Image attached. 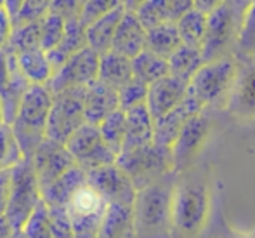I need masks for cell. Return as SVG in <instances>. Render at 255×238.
<instances>
[{"mask_svg":"<svg viewBox=\"0 0 255 238\" xmlns=\"http://www.w3.org/2000/svg\"><path fill=\"white\" fill-rule=\"evenodd\" d=\"M40 202L42 191L31 165V157H23L10 169V191L3 218L14 232H19Z\"/></svg>","mask_w":255,"mask_h":238,"instance_id":"obj_5","label":"cell"},{"mask_svg":"<svg viewBox=\"0 0 255 238\" xmlns=\"http://www.w3.org/2000/svg\"><path fill=\"white\" fill-rule=\"evenodd\" d=\"M49 221H51L52 238H73L71 223L64 207H49Z\"/></svg>","mask_w":255,"mask_h":238,"instance_id":"obj_40","label":"cell"},{"mask_svg":"<svg viewBox=\"0 0 255 238\" xmlns=\"http://www.w3.org/2000/svg\"><path fill=\"white\" fill-rule=\"evenodd\" d=\"M132 78H134L132 77V63L128 57L120 56V54L113 52V50L99 56V82L118 91L127 82H130Z\"/></svg>","mask_w":255,"mask_h":238,"instance_id":"obj_24","label":"cell"},{"mask_svg":"<svg viewBox=\"0 0 255 238\" xmlns=\"http://www.w3.org/2000/svg\"><path fill=\"white\" fill-rule=\"evenodd\" d=\"M210 214V190L200 178H184L172 188L170 226L186 238L196 237Z\"/></svg>","mask_w":255,"mask_h":238,"instance_id":"obj_1","label":"cell"},{"mask_svg":"<svg viewBox=\"0 0 255 238\" xmlns=\"http://www.w3.org/2000/svg\"><path fill=\"white\" fill-rule=\"evenodd\" d=\"M17 68L30 85H47L54 71L49 64L47 54L42 49L28 50L16 56Z\"/></svg>","mask_w":255,"mask_h":238,"instance_id":"obj_25","label":"cell"},{"mask_svg":"<svg viewBox=\"0 0 255 238\" xmlns=\"http://www.w3.org/2000/svg\"><path fill=\"white\" fill-rule=\"evenodd\" d=\"M120 110L118 106V92L115 89L108 87L106 84L96 80L84 92V115L85 124H91L98 127L106 117H110L113 111Z\"/></svg>","mask_w":255,"mask_h":238,"instance_id":"obj_19","label":"cell"},{"mask_svg":"<svg viewBox=\"0 0 255 238\" xmlns=\"http://www.w3.org/2000/svg\"><path fill=\"white\" fill-rule=\"evenodd\" d=\"M40 33H42V19L30 24H24V26L14 28L12 35L9 38V44L5 47L14 56L28 52V50H37L40 49Z\"/></svg>","mask_w":255,"mask_h":238,"instance_id":"obj_32","label":"cell"},{"mask_svg":"<svg viewBox=\"0 0 255 238\" xmlns=\"http://www.w3.org/2000/svg\"><path fill=\"white\" fill-rule=\"evenodd\" d=\"M99 73V56L89 47L78 50L66 63L52 75L45 87L51 94L70 91V89H85L98 80Z\"/></svg>","mask_w":255,"mask_h":238,"instance_id":"obj_11","label":"cell"},{"mask_svg":"<svg viewBox=\"0 0 255 238\" xmlns=\"http://www.w3.org/2000/svg\"><path fill=\"white\" fill-rule=\"evenodd\" d=\"M236 238H252V237H236Z\"/></svg>","mask_w":255,"mask_h":238,"instance_id":"obj_47","label":"cell"},{"mask_svg":"<svg viewBox=\"0 0 255 238\" xmlns=\"http://www.w3.org/2000/svg\"><path fill=\"white\" fill-rule=\"evenodd\" d=\"M118 2H104V0H89V2L80 3V10H78V21L84 28L98 21L99 17L104 16L108 10H111Z\"/></svg>","mask_w":255,"mask_h":238,"instance_id":"obj_39","label":"cell"},{"mask_svg":"<svg viewBox=\"0 0 255 238\" xmlns=\"http://www.w3.org/2000/svg\"><path fill=\"white\" fill-rule=\"evenodd\" d=\"M153 144V118L146 104L125 111V139L120 153Z\"/></svg>","mask_w":255,"mask_h":238,"instance_id":"obj_20","label":"cell"},{"mask_svg":"<svg viewBox=\"0 0 255 238\" xmlns=\"http://www.w3.org/2000/svg\"><path fill=\"white\" fill-rule=\"evenodd\" d=\"M168 64V75L184 80L189 84L193 75L203 66V57L198 49L188 47V45H181L170 57L167 59Z\"/></svg>","mask_w":255,"mask_h":238,"instance_id":"obj_28","label":"cell"},{"mask_svg":"<svg viewBox=\"0 0 255 238\" xmlns=\"http://www.w3.org/2000/svg\"><path fill=\"white\" fill-rule=\"evenodd\" d=\"M21 158H23V153L14 139L10 127L2 125L0 127V171L12 169Z\"/></svg>","mask_w":255,"mask_h":238,"instance_id":"obj_37","label":"cell"},{"mask_svg":"<svg viewBox=\"0 0 255 238\" xmlns=\"http://www.w3.org/2000/svg\"><path fill=\"white\" fill-rule=\"evenodd\" d=\"M210 131V120L203 113L188 118L170 148V162L174 171H182L200 153Z\"/></svg>","mask_w":255,"mask_h":238,"instance_id":"obj_15","label":"cell"},{"mask_svg":"<svg viewBox=\"0 0 255 238\" xmlns=\"http://www.w3.org/2000/svg\"><path fill=\"white\" fill-rule=\"evenodd\" d=\"M226 108L238 120H255V54L238 63Z\"/></svg>","mask_w":255,"mask_h":238,"instance_id":"obj_12","label":"cell"},{"mask_svg":"<svg viewBox=\"0 0 255 238\" xmlns=\"http://www.w3.org/2000/svg\"><path fill=\"white\" fill-rule=\"evenodd\" d=\"M177 28L179 38H181L182 45H188L193 49H202L203 37H205V28H207V16L191 7L181 19L175 23Z\"/></svg>","mask_w":255,"mask_h":238,"instance_id":"obj_30","label":"cell"},{"mask_svg":"<svg viewBox=\"0 0 255 238\" xmlns=\"http://www.w3.org/2000/svg\"><path fill=\"white\" fill-rule=\"evenodd\" d=\"M125 7L135 14L137 21L141 23V26L146 31L153 30V28L160 26V24L172 23L167 0H148V2H135V3L125 2Z\"/></svg>","mask_w":255,"mask_h":238,"instance_id":"obj_29","label":"cell"},{"mask_svg":"<svg viewBox=\"0 0 255 238\" xmlns=\"http://www.w3.org/2000/svg\"><path fill=\"white\" fill-rule=\"evenodd\" d=\"M174 185L153 181L135 191L132 216L135 235H151L170 226V200Z\"/></svg>","mask_w":255,"mask_h":238,"instance_id":"obj_4","label":"cell"},{"mask_svg":"<svg viewBox=\"0 0 255 238\" xmlns=\"http://www.w3.org/2000/svg\"><path fill=\"white\" fill-rule=\"evenodd\" d=\"M117 165L130 178L135 190L158 181L160 176L172 169L170 151L156 148L154 144L139 148V150L120 153L117 158Z\"/></svg>","mask_w":255,"mask_h":238,"instance_id":"obj_10","label":"cell"},{"mask_svg":"<svg viewBox=\"0 0 255 238\" xmlns=\"http://www.w3.org/2000/svg\"><path fill=\"white\" fill-rule=\"evenodd\" d=\"M2 125H7V124H5V115H3L2 101H0V127H2Z\"/></svg>","mask_w":255,"mask_h":238,"instance_id":"obj_45","label":"cell"},{"mask_svg":"<svg viewBox=\"0 0 255 238\" xmlns=\"http://www.w3.org/2000/svg\"><path fill=\"white\" fill-rule=\"evenodd\" d=\"M188 92V82L167 75L158 82L148 85V96H146V108L153 120L167 115L174 108L181 104Z\"/></svg>","mask_w":255,"mask_h":238,"instance_id":"obj_17","label":"cell"},{"mask_svg":"<svg viewBox=\"0 0 255 238\" xmlns=\"http://www.w3.org/2000/svg\"><path fill=\"white\" fill-rule=\"evenodd\" d=\"M132 63V77L135 80L142 82L144 85H151L158 82L160 78L168 75V64L167 59L156 56V54L149 52V50H142L141 54L130 59Z\"/></svg>","mask_w":255,"mask_h":238,"instance_id":"obj_26","label":"cell"},{"mask_svg":"<svg viewBox=\"0 0 255 238\" xmlns=\"http://www.w3.org/2000/svg\"><path fill=\"white\" fill-rule=\"evenodd\" d=\"M181 45V38H179L177 28L174 23L160 24V26L146 31V50L163 57V59H168Z\"/></svg>","mask_w":255,"mask_h":238,"instance_id":"obj_27","label":"cell"},{"mask_svg":"<svg viewBox=\"0 0 255 238\" xmlns=\"http://www.w3.org/2000/svg\"><path fill=\"white\" fill-rule=\"evenodd\" d=\"M14 28L44 19L49 12V2H3Z\"/></svg>","mask_w":255,"mask_h":238,"instance_id":"obj_31","label":"cell"},{"mask_svg":"<svg viewBox=\"0 0 255 238\" xmlns=\"http://www.w3.org/2000/svg\"><path fill=\"white\" fill-rule=\"evenodd\" d=\"M118 106L122 111H127L130 108L142 106L146 104V96H148V85H144L142 82L132 78L130 82L118 89Z\"/></svg>","mask_w":255,"mask_h":238,"instance_id":"obj_38","label":"cell"},{"mask_svg":"<svg viewBox=\"0 0 255 238\" xmlns=\"http://www.w3.org/2000/svg\"><path fill=\"white\" fill-rule=\"evenodd\" d=\"M236 47L243 56L255 54V2L247 3L238 40H236Z\"/></svg>","mask_w":255,"mask_h":238,"instance_id":"obj_36","label":"cell"},{"mask_svg":"<svg viewBox=\"0 0 255 238\" xmlns=\"http://www.w3.org/2000/svg\"><path fill=\"white\" fill-rule=\"evenodd\" d=\"M84 92L85 89H70L52 94L45 138L54 143L64 144L77 129L85 124Z\"/></svg>","mask_w":255,"mask_h":238,"instance_id":"obj_7","label":"cell"},{"mask_svg":"<svg viewBox=\"0 0 255 238\" xmlns=\"http://www.w3.org/2000/svg\"><path fill=\"white\" fill-rule=\"evenodd\" d=\"M134 216L132 207L124 204H108L103 216L99 238H134Z\"/></svg>","mask_w":255,"mask_h":238,"instance_id":"obj_23","label":"cell"},{"mask_svg":"<svg viewBox=\"0 0 255 238\" xmlns=\"http://www.w3.org/2000/svg\"><path fill=\"white\" fill-rule=\"evenodd\" d=\"M217 5H219V2H193V7H195L198 12L205 14V16H208Z\"/></svg>","mask_w":255,"mask_h":238,"instance_id":"obj_43","label":"cell"},{"mask_svg":"<svg viewBox=\"0 0 255 238\" xmlns=\"http://www.w3.org/2000/svg\"><path fill=\"white\" fill-rule=\"evenodd\" d=\"M14 230L10 228V225L7 223V219L3 216H0V238H10Z\"/></svg>","mask_w":255,"mask_h":238,"instance_id":"obj_44","label":"cell"},{"mask_svg":"<svg viewBox=\"0 0 255 238\" xmlns=\"http://www.w3.org/2000/svg\"><path fill=\"white\" fill-rule=\"evenodd\" d=\"M106 205L98 191L87 183L78 188L66 205L73 238H99Z\"/></svg>","mask_w":255,"mask_h":238,"instance_id":"obj_9","label":"cell"},{"mask_svg":"<svg viewBox=\"0 0 255 238\" xmlns=\"http://www.w3.org/2000/svg\"><path fill=\"white\" fill-rule=\"evenodd\" d=\"M12 35V23L5 10L3 2H0V49H3L9 44V38Z\"/></svg>","mask_w":255,"mask_h":238,"instance_id":"obj_42","label":"cell"},{"mask_svg":"<svg viewBox=\"0 0 255 238\" xmlns=\"http://www.w3.org/2000/svg\"><path fill=\"white\" fill-rule=\"evenodd\" d=\"M85 174H87V185L98 191L106 204H124L132 207L137 190L130 178L117 164L104 165Z\"/></svg>","mask_w":255,"mask_h":238,"instance_id":"obj_13","label":"cell"},{"mask_svg":"<svg viewBox=\"0 0 255 238\" xmlns=\"http://www.w3.org/2000/svg\"><path fill=\"white\" fill-rule=\"evenodd\" d=\"M124 14H125V2H118L113 9L108 10V12L99 17L98 21L89 24V26L85 28V42H87V47L91 50H94L98 56H103V54L110 52L115 31H117V26Z\"/></svg>","mask_w":255,"mask_h":238,"instance_id":"obj_21","label":"cell"},{"mask_svg":"<svg viewBox=\"0 0 255 238\" xmlns=\"http://www.w3.org/2000/svg\"><path fill=\"white\" fill-rule=\"evenodd\" d=\"M198 113H203V108L189 92H186L184 99L181 101L177 108L153 120V144L160 150L170 151L184 122Z\"/></svg>","mask_w":255,"mask_h":238,"instance_id":"obj_16","label":"cell"},{"mask_svg":"<svg viewBox=\"0 0 255 238\" xmlns=\"http://www.w3.org/2000/svg\"><path fill=\"white\" fill-rule=\"evenodd\" d=\"M64 33V19L57 14L49 10L42 19V33H40V49L44 52H51L59 45Z\"/></svg>","mask_w":255,"mask_h":238,"instance_id":"obj_35","label":"cell"},{"mask_svg":"<svg viewBox=\"0 0 255 238\" xmlns=\"http://www.w3.org/2000/svg\"><path fill=\"white\" fill-rule=\"evenodd\" d=\"M247 3L249 2H219L207 16V28L200 49L203 63L231 56L229 50L238 40Z\"/></svg>","mask_w":255,"mask_h":238,"instance_id":"obj_3","label":"cell"},{"mask_svg":"<svg viewBox=\"0 0 255 238\" xmlns=\"http://www.w3.org/2000/svg\"><path fill=\"white\" fill-rule=\"evenodd\" d=\"M10 238H23V235H21V232H12Z\"/></svg>","mask_w":255,"mask_h":238,"instance_id":"obj_46","label":"cell"},{"mask_svg":"<svg viewBox=\"0 0 255 238\" xmlns=\"http://www.w3.org/2000/svg\"><path fill=\"white\" fill-rule=\"evenodd\" d=\"M64 148L71 155L75 165L84 172H91L104 165L117 164L118 155L103 141L96 125L84 124L64 143Z\"/></svg>","mask_w":255,"mask_h":238,"instance_id":"obj_8","label":"cell"},{"mask_svg":"<svg viewBox=\"0 0 255 238\" xmlns=\"http://www.w3.org/2000/svg\"><path fill=\"white\" fill-rule=\"evenodd\" d=\"M31 165H33L40 191H44L59 176H63L71 167H75V162L64 148V144L54 143L45 138L31 155Z\"/></svg>","mask_w":255,"mask_h":238,"instance_id":"obj_14","label":"cell"},{"mask_svg":"<svg viewBox=\"0 0 255 238\" xmlns=\"http://www.w3.org/2000/svg\"><path fill=\"white\" fill-rule=\"evenodd\" d=\"M103 141L117 155H120L125 139V111L117 110L98 125Z\"/></svg>","mask_w":255,"mask_h":238,"instance_id":"obj_33","label":"cell"},{"mask_svg":"<svg viewBox=\"0 0 255 238\" xmlns=\"http://www.w3.org/2000/svg\"><path fill=\"white\" fill-rule=\"evenodd\" d=\"M87 183V174L82 171L80 167H71L70 171H66L63 176L56 179L51 186H47L42 191V200L45 202V205L49 207H64L70 204L71 197L77 193L78 188Z\"/></svg>","mask_w":255,"mask_h":238,"instance_id":"obj_22","label":"cell"},{"mask_svg":"<svg viewBox=\"0 0 255 238\" xmlns=\"http://www.w3.org/2000/svg\"><path fill=\"white\" fill-rule=\"evenodd\" d=\"M238 61L233 56L203 63V66L193 75L188 84V92L200 103V106H210L221 99L228 101L231 85L235 82Z\"/></svg>","mask_w":255,"mask_h":238,"instance_id":"obj_6","label":"cell"},{"mask_svg":"<svg viewBox=\"0 0 255 238\" xmlns=\"http://www.w3.org/2000/svg\"><path fill=\"white\" fill-rule=\"evenodd\" d=\"M51 104L52 94L45 85H30L24 92L16 117L9 125L23 157H31L45 139Z\"/></svg>","mask_w":255,"mask_h":238,"instance_id":"obj_2","label":"cell"},{"mask_svg":"<svg viewBox=\"0 0 255 238\" xmlns=\"http://www.w3.org/2000/svg\"><path fill=\"white\" fill-rule=\"evenodd\" d=\"M21 235L23 238H52L51 221H49V207L42 200L30 214V218L21 226Z\"/></svg>","mask_w":255,"mask_h":238,"instance_id":"obj_34","label":"cell"},{"mask_svg":"<svg viewBox=\"0 0 255 238\" xmlns=\"http://www.w3.org/2000/svg\"><path fill=\"white\" fill-rule=\"evenodd\" d=\"M146 49V30L141 26L135 14L125 7V14L115 31L111 50L128 59H134L137 54Z\"/></svg>","mask_w":255,"mask_h":238,"instance_id":"obj_18","label":"cell"},{"mask_svg":"<svg viewBox=\"0 0 255 238\" xmlns=\"http://www.w3.org/2000/svg\"><path fill=\"white\" fill-rule=\"evenodd\" d=\"M82 2H49V10L57 16H61L64 21L78 17Z\"/></svg>","mask_w":255,"mask_h":238,"instance_id":"obj_41","label":"cell"}]
</instances>
